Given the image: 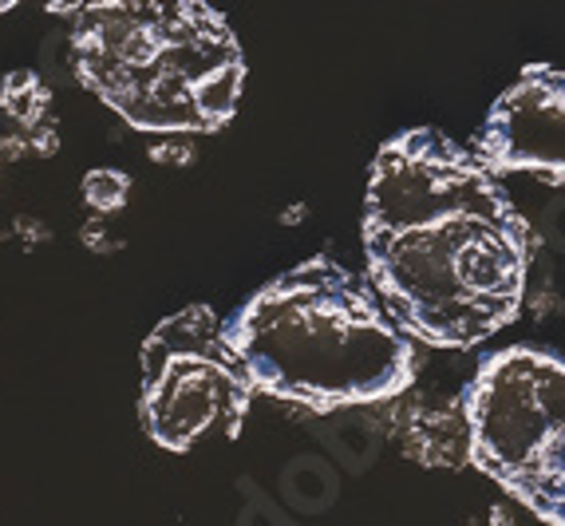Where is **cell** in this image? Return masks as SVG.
<instances>
[{
  "label": "cell",
  "mask_w": 565,
  "mask_h": 526,
  "mask_svg": "<svg viewBox=\"0 0 565 526\" xmlns=\"http://www.w3.org/2000/svg\"><path fill=\"white\" fill-rule=\"evenodd\" d=\"M364 257L367 282L412 337L475 348L519 317L530 225L479 150L412 127L376 150Z\"/></svg>",
  "instance_id": "obj_1"
},
{
  "label": "cell",
  "mask_w": 565,
  "mask_h": 526,
  "mask_svg": "<svg viewBox=\"0 0 565 526\" xmlns=\"http://www.w3.org/2000/svg\"><path fill=\"white\" fill-rule=\"evenodd\" d=\"M226 329L257 392L309 412L384 404L415 380L412 333L376 285L332 257H309L262 285Z\"/></svg>",
  "instance_id": "obj_2"
},
{
  "label": "cell",
  "mask_w": 565,
  "mask_h": 526,
  "mask_svg": "<svg viewBox=\"0 0 565 526\" xmlns=\"http://www.w3.org/2000/svg\"><path fill=\"white\" fill-rule=\"evenodd\" d=\"M72 72L135 132L210 135L234 119L245 56L210 0H92Z\"/></svg>",
  "instance_id": "obj_3"
},
{
  "label": "cell",
  "mask_w": 565,
  "mask_h": 526,
  "mask_svg": "<svg viewBox=\"0 0 565 526\" xmlns=\"http://www.w3.org/2000/svg\"><path fill=\"white\" fill-rule=\"evenodd\" d=\"M471 463L542 523L565 526V357L502 348L462 392Z\"/></svg>",
  "instance_id": "obj_4"
},
{
  "label": "cell",
  "mask_w": 565,
  "mask_h": 526,
  "mask_svg": "<svg viewBox=\"0 0 565 526\" xmlns=\"http://www.w3.org/2000/svg\"><path fill=\"white\" fill-rule=\"evenodd\" d=\"M142 428L159 448L190 451L242 432L257 385L226 320L210 305H186L142 340Z\"/></svg>",
  "instance_id": "obj_5"
},
{
  "label": "cell",
  "mask_w": 565,
  "mask_h": 526,
  "mask_svg": "<svg viewBox=\"0 0 565 526\" xmlns=\"http://www.w3.org/2000/svg\"><path fill=\"white\" fill-rule=\"evenodd\" d=\"M475 150L499 175H537L565 182V72L530 64L490 104Z\"/></svg>",
  "instance_id": "obj_6"
},
{
  "label": "cell",
  "mask_w": 565,
  "mask_h": 526,
  "mask_svg": "<svg viewBox=\"0 0 565 526\" xmlns=\"http://www.w3.org/2000/svg\"><path fill=\"white\" fill-rule=\"evenodd\" d=\"M47 107H52V87L44 84L40 72L20 67V72L4 75V84H0V112L9 115L12 123H20V132L44 123Z\"/></svg>",
  "instance_id": "obj_7"
},
{
  "label": "cell",
  "mask_w": 565,
  "mask_h": 526,
  "mask_svg": "<svg viewBox=\"0 0 565 526\" xmlns=\"http://www.w3.org/2000/svg\"><path fill=\"white\" fill-rule=\"evenodd\" d=\"M127 194H131V179L115 167H95L84 179V202L92 210H99V214H115V210H122Z\"/></svg>",
  "instance_id": "obj_8"
},
{
  "label": "cell",
  "mask_w": 565,
  "mask_h": 526,
  "mask_svg": "<svg viewBox=\"0 0 565 526\" xmlns=\"http://www.w3.org/2000/svg\"><path fill=\"white\" fill-rule=\"evenodd\" d=\"M24 139H29V147H36L40 155H56V147H60V132H56V123H52V119L29 127V132H24Z\"/></svg>",
  "instance_id": "obj_9"
},
{
  "label": "cell",
  "mask_w": 565,
  "mask_h": 526,
  "mask_svg": "<svg viewBox=\"0 0 565 526\" xmlns=\"http://www.w3.org/2000/svg\"><path fill=\"white\" fill-rule=\"evenodd\" d=\"M151 159L154 162H190L194 159V150L186 143H162V147H151Z\"/></svg>",
  "instance_id": "obj_10"
},
{
  "label": "cell",
  "mask_w": 565,
  "mask_h": 526,
  "mask_svg": "<svg viewBox=\"0 0 565 526\" xmlns=\"http://www.w3.org/2000/svg\"><path fill=\"white\" fill-rule=\"evenodd\" d=\"M44 9L52 17H79L87 9V0H44Z\"/></svg>",
  "instance_id": "obj_11"
},
{
  "label": "cell",
  "mask_w": 565,
  "mask_h": 526,
  "mask_svg": "<svg viewBox=\"0 0 565 526\" xmlns=\"http://www.w3.org/2000/svg\"><path fill=\"white\" fill-rule=\"evenodd\" d=\"M17 4H20V0H0V17H4V12H12Z\"/></svg>",
  "instance_id": "obj_12"
}]
</instances>
